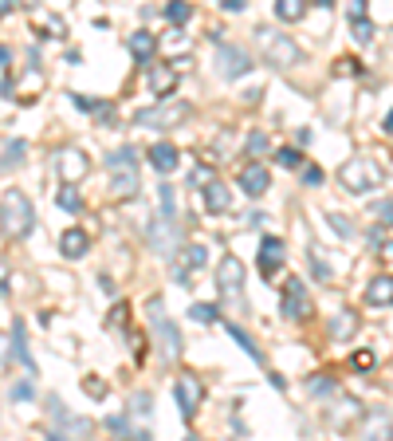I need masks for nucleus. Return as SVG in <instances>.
<instances>
[{"mask_svg": "<svg viewBox=\"0 0 393 441\" xmlns=\"http://www.w3.org/2000/svg\"><path fill=\"white\" fill-rule=\"evenodd\" d=\"M275 162H279L284 170H299V166H303V150H299V146H279V150H275Z\"/></svg>", "mask_w": 393, "mask_h": 441, "instance_id": "30", "label": "nucleus"}, {"mask_svg": "<svg viewBox=\"0 0 393 441\" xmlns=\"http://www.w3.org/2000/svg\"><path fill=\"white\" fill-rule=\"evenodd\" d=\"M48 441H63V437H59V433H51V437H48Z\"/></svg>", "mask_w": 393, "mask_h": 441, "instance_id": "54", "label": "nucleus"}, {"mask_svg": "<svg viewBox=\"0 0 393 441\" xmlns=\"http://www.w3.org/2000/svg\"><path fill=\"white\" fill-rule=\"evenodd\" d=\"M149 410H154V394L149 390H134L126 398V418L142 421V418H149Z\"/></svg>", "mask_w": 393, "mask_h": 441, "instance_id": "24", "label": "nucleus"}, {"mask_svg": "<svg viewBox=\"0 0 393 441\" xmlns=\"http://www.w3.org/2000/svg\"><path fill=\"white\" fill-rule=\"evenodd\" d=\"M189 320H196V323H216V303H193V308H189Z\"/></svg>", "mask_w": 393, "mask_h": 441, "instance_id": "34", "label": "nucleus"}, {"mask_svg": "<svg viewBox=\"0 0 393 441\" xmlns=\"http://www.w3.org/2000/svg\"><path fill=\"white\" fill-rule=\"evenodd\" d=\"M189 114H193V107H189L185 99H161V103H154V107L138 110L134 126H146V131H173V126H181Z\"/></svg>", "mask_w": 393, "mask_h": 441, "instance_id": "5", "label": "nucleus"}, {"mask_svg": "<svg viewBox=\"0 0 393 441\" xmlns=\"http://www.w3.org/2000/svg\"><path fill=\"white\" fill-rule=\"evenodd\" d=\"M87 170H91L87 154L75 150V146H67V150L55 154V178L63 181V185H79V181L87 178Z\"/></svg>", "mask_w": 393, "mask_h": 441, "instance_id": "10", "label": "nucleus"}, {"mask_svg": "<svg viewBox=\"0 0 393 441\" xmlns=\"http://www.w3.org/2000/svg\"><path fill=\"white\" fill-rule=\"evenodd\" d=\"M220 8L225 12H244V0H220Z\"/></svg>", "mask_w": 393, "mask_h": 441, "instance_id": "51", "label": "nucleus"}, {"mask_svg": "<svg viewBox=\"0 0 393 441\" xmlns=\"http://www.w3.org/2000/svg\"><path fill=\"white\" fill-rule=\"evenodd\" d=\"M83 386H87V394H91V398H102V394H107L102 379H95V374H87V379H83Z\"/></svg>", "mask_w": 393, "mask_h": 441, "instance_id": "39", "label": "nucleus"}, {"mask_svg": "<svg viewBox=\"0 0 393 441\" xmlns=\"http://www.w3.org/2000/svg\"><path fill=\"white\" fill-rule=\"evenodd\" d=\"M366 303L370 308H393V276H373L366 288Z\"/></svg>", "mask_w": 393, "mask_h": 441, "instance_id": "20", "label": "nucleus"}, {"mask_svg": "<svg viewBox=\"0 0 393 441\" xmlns=\"http://www.w3.org/2000/svg\"><path fill=\"white\" fill-rule=\"evenodd\" d=\"M303 181L307 185H319V181H323V170H319V166H303Z\"/></svg>", "mask_w": 393, "mask_h": 441, "instance_id": "47", "label": "nucleus"}, {"mask_svg": "<svg viewBox=\"0 0 393 441\" xmlns=\"http://www.w3.org/2000/svg\"><path fill=\"white\" fill-rule=\"evenodd\" d=\"M338 71H342V75H358V60H338Z\"/></svg>", "mask_w": 393, "mask_h": 441, "instance_id": "50", "label": "nucleus"}, {"mask_svg": "<svg viewBox=\"0 0 393 441\" xmlns=\"http://www.w3.org/2000/svg\"><path fill=\"white\" fill-rule=\"evenodd\" d=\"M284 261H287V244L279 241V237H264V241H260V256H255V264H260V276H264V280H272L275 272L284 268Z\"/></svg>", "mask_w": 393, "mask_h": 441, "instance_id": "11", "label": "nucleus"}, {"mask_svg": "<svg viewBox=\"0 0 393 441\" xmlns=\"http://www.w3.org/2000/svg\"><path fill=\"white\" fill-rule=\"evenodd\" d=\"M382 126H385V134H393V110L385 114V122H382Z\"/></svg>", "mask_w": 393, "mask_h": 441, "instance_id": "52", "label": "nucleus"}, {"mask_svg": "<svg viewBox=\"0 0 393 441\" xmlns=\"http://www.w3.org/2000/svg\"><path fill=\"white\" fill-rule=\"evenodd\" d=\"M350 362H354V371H370V367H373V351H358Z\"/></svg>", "mask_w": 393, "mask_h": 441, "instance_id": "43", "label": "nucleus"}, {"mask_svg": "<svg viewBox=\"0 0 393 441\" xmlns=\"http://www.w3.org/2000/svg\"><path fill=\"white\" fill-rule=\"evenodd\" d=\"M193 181H196V185H213V181H216L213 166H196V170H193Z\"/></svg>", "mask_w": 393, "mask_h": 441, "instance_id": "40", "label": "nucleus"}, {"mask_svg": "<svg viewBox=\"0 0 393 441\" xmlns=\"http://www.w3.org/2000/svg\"><path fill=\"white\" fill-rule=\"evenodd\" d=\"M24 154H28V146H24V142L20 138H4V170H12V166H20V162H24Z\"/></svg>", "mask_w": 393, "mask_h": 441, "instance_id": "27", "label": "nucleus"}, {"mask_svg": "<svg viewBox=\"0 0 393 441\" xmlns=\"http://www.w3.org/2000/svg\"><path fill=\"white\" fill-rule=\"evenodd\" d=\"M326 220H331V225H334V232H338L342 241H350V237H354V225H350V220L342 217V213H326Z\"/></svg>", "mask_w": 393, "mask_h": 441, "instance_id": "35", "label": "nucleus"}, {"mask_svg": "<svg viewBox=\"0 0 393 441\" xmlns=\"http://www.w3.org/2000/svg\"><path fill=\"white\" fill-rule=\"evenodd\" d=\"M59 209H63V213H79V209H83V197L75 193V185H63V193H59Z\"/></svg>", "mask_w": 393, "mask_h": 441, "instance_id": "33", "label": "nucleus"}, {"mask_svg": "<svg viewBox=\"0 0 393 441\" xmlns=\"http://www.w3.org/2000/svg\"><path fill=\"white\" fill-rule=\"evenodd\" d=\"M354 331H358V320H354V311H338V315L331 320V339H334V343H346V339L354 335Z\"/></svg>", "mask_w": 393, "mask_h": 441, "instance_id": "25", "label": "nucleus"}, {"mask_svg": "<svg viewBox=\"0 0 393 441\" xmlns=\"http://www.w3.org/2000/svg\"><path fill=\"white\" fill-rule=\"evenodd\" d=\"M358 418H362V402H358V398H338L331 406V414H326L331 430H350Z\"/></svg>", "mask_w": 393, "mask_h": 441, "instance_id": "15", "label": "nucleus"}, {"mask_svg": "<svg viewBox=\"0 0 393 441\" xmlns=\"http://www.w3.org/2000/svg\"><path fill=\"white\" fill-rule=\"evenodd\" d=\"M354 40H358V44H370V40H373V24H370V16H366V20H354Z\"/></svg>", "mask_w": 393, "mask_h": 441, "instance_id": "38", "label": "nucleus"}, {"mask_svg": "<svg viewBox=\"0 0 393 441\" xmlns=\"http://www.w3.org/2000/svg\"><path fill=\"white\" fill-rule=\"evenodd\" d=\"M0 213H4V232L8 237H28L32 225H36V213H32V201L20 190H4V201H0Z\"/></svg>", "mask_w": 393, "mask_h": 441, "instance_id": "6", "label": "nucleus"}, {"mask_svg": "<svg viewBox=\"0 0 393 441\" xmlns=\"http://www.w3.org/2000/svg\"><path fill=\"white\" fill-rule=\"evenodd\" d=\"M8 347L16 351V359L28 367V371H36V359H32V351H28V339H24V323L20 320H12V327H8Z\"/></svg>", "mask_w": 393, "mask_h": 441, "instance_id": "22", "label": "nucleus"}, {"mask_svg": "<svg viewBox=\"0 0 393 441\" xmlns=\"http://www.w3.org/2000/svg\"><path fill=\"white\" fill-rule=\"evenodd\" d=\"M185 441H196V437H185Z\"/></svg>", "mask_w": 393, "mask_h": 441, "instance_id": "55", "label": "nucleus"}, {"mask_svg": "<svg viewBox=\"0 0 393 441\" xmlns=\"http://www.w3.org/2000/svg\"><path fill=\"white\" fill-rule=\"evenodd\" d=\"M146 241L154 244L161 256H177V229H173V220H149L146 225Z\"/></svg>", "mask_w": 393, "mask_h": 441, "instance_id": "12", "label": "nucleus"}, {"mask_svg": "<svg viewBox=\"0 0 393 441\" xmlns=\"http://www.w3.org/2000/svg\"><path fill=\"white\" fill-rule=\"evenodd\" d=\"M311 268H314V276H319V280H331V268L323 264V256H319V252H311Z\"/></svg>", "mask_w": 393, "mask_h": 441, "instance_id": "44", "label": "nucleus"}, {"mask_svg": "<svg viewBox=\"0 0 393 441\" xmlns=\"http://www.w3.org/2000/svg\"><path fill=\"white\" fill-rule=\"evenodd\" d=\"M126 315H130L126 303H114V311H110V323H114V327H126Z\"/></svg>", "mask_w": 393, "mask_h": 441, "instance_id": "45", "label": "nucleus"}, {"mask_svg": "<svg viewBox=\"0 0 393 441\" xmlns=\"http://www.w3.org/2000/svg\"><path fill=\"white\" fill-rule=\"evenodd\" d=\"M216 71H220L225 79H240V75L252 71V55H248L244 48H236V44L216 40Z\"/></svg>", "mask_w": 393, "mask_h": 441, "instance_id": "9", "label": "nucleus"}, {"mask_svg": "<svg viewBox=\"0 0 393 441\" xmlns=\"http://www.w3.org/2000/svg\"><path fill=\"white\" fill-rule=\"evenodd\" d=\"M173 398H177V406H181V418L193 421L196 410H201V402H205V382L196 379V374H181V379L173 382Z\"/></svg>", "mask_w": 393, "mask_h": 441, "instance_id": "8", "label": "nucleus"}, {"mask_svg": "<svg viewBox=\"0 0 393 441\" xmlns=\"http://www.w3.org/2000/svg\"><path fill=\"white\" fill-rule=\"evenodd\" d=\"M275 16H279L284 24H291V20L303 16V4H299V0H275Z\"/></svg>", "mask_w": 393, "mask_h": 441, "instance_id": "32", "label": "nucleus"}, {"mask_svg": "<svg viewBox=\"0 0 393 441\" xmlns=\"http://www.w3.org/2000/svg\"><path fill=\"white\" fill-rule=\"evenodd\" d=\"M362 441H393V418L370 414V421H366V430H362Z\"/></svg>", "mask_w": 393, "mask_h": 441, "instance_id": "23", "label": "nucleus"}, {"mask_svg": "<svg viewBox=\"0 0 393 441\" xmlns=\"http://www.w3.org/2000/svg\"><path fill=\"white\" fill-rule=\"evenodd\" d=\"M225 331H228V335H232L236 343H240V347H244V351H248V359H252V362H264V355H260V347H255V343L248 339V331L240 327V323H225Z\"/></svg>", "mask_w": 393, "mask_h": 441, "instance_id": "26", "label": "nucleus"}, {"mask_svg": "<svg viewBox=\"0 0 393 441\" xmlns=\"http://www.w3.org/2000/svg\"><path fill=\"white\" fill-rule=\"evenodd\" d=\"M107 173H110V197L130 201L138 193V150L122 146V150L107 154Z\"/></svg>", "mask_w": 393, "mask_h": 441, "instance_id": "2", "label": "nucleus"}, {"mask_svg": "<svg viewBox=\"0 0 393 441\" xmlns=\"http://www.w3.org/2000/svg\"><path fill=\"white\" fill-rule=\"evenodd\" d=\"M216 288L225 300L244 303V264H240V256H225L216 264Z\"/></svg>", "mask_w": 393, "mask_h": 441, "instance_id": "7", "label": "nucleus"}, {"mask_svg": "<svg viewBox=\"0 0 393 441\" xmlns=\"http://www.w3.org/2000/svg\"><path fill=\"white\" fill-rule=\"evenodd\" d=\"M338 181H342V190L346 193H370V190H378L385 181V170L378 166L373 158H366V154H358V158H350V162H342V170H338Z\"/></svg>", "mask_w": 393, "mask_h": 441, "instance_id": "4", "label": "nucleus"}, {"mask_svg": "<svg viewBox=\"0 0 393 441\" xmlns=\"http://www.w3.org/2000/svg\"><path fill=\"white\" fill-rule=\"evenodd\" d=\"M189 51V40H185V32H181V28H173V32H169V51Z\"/></svg>", "mask_w": 393, "mask_h": 441, "instance_id": "41", "label": "nucleus"}, {"mask_svg": "<svg viewBox=\"0 0 393 441\" xmlns=\"http://www.w3.org/2000/svg\"><path fill=\"white\" fill-rule=\"evenodd\" d=\"M177 83H181V71H177L173 63H169V67H149V95H154L157 103L169 99Z\"/></svg>", "mask_w": 393, "mask_h": 441, "instance_id": "16", "label": "nucleus"}, {"mask_svg": "<svg viewBox=\"0 0 393 441\" xmlns=\"http://www.w3.org/2000/svg\"><path fill=\"white\" fill-rule=\"evenodd\" d=\"M373 213H378L385 225H393V201H373Z\"/></svg>", "mask_w": 393, "mask_h": 441, "instance_id": "42", "label": "nucleus"}, {"mask_svg": "<svg viewBox=\"0 0 393 441\" xmlns=\"http://www.w3.org/2000/svg\"><path fill=\"white\" fill-rule=\"evenodd\" d=\"M366 16H370V12H366V4H362V0H354V4H350V24H354V20H366Z\"/></svg>", "mask_w": 393, "mask_h": 441, "instance_id": "48", "label": "nucleus"}, {"mask_svg": "<svg viewBox=\"0 0 393 441\" xmlns=\"http://www.w3.org/2000/svg\"><path fill=\"white\" fill-rule=\"evenodd\" d=\"M244 146H248V154H252V158H260V154L267 150V134H264V131H252Z\"/></svg>", "mask_w": 393, "mask_h": 441, "instance_id": "36", "label": "nucleus"}, {"mask_svg": "<svg viewBox=\"0 0 393 441\" xmlns=\"http://www.w3.org/2000/svg\"><path fill=\"white\" fill-rule=\"evenodd\" d=\"M146 158H149V166H154L157 173H169V170H177L181 154H177V146H173V142H154V146L146 150Z\"/></svg>", "mask_w": 393, "mask_h": 441, "instance_id": "17", "label": "nucleus"}, {"mask_svg": "<svg viewBox=\"0 0 393 441\" xmlns=\"http://www.w3.org/2000/svg\"><path fill=\"white\" fill-rule=\"evenodd\" d=\"M8 398L12 402H32L36 398V386H32V382H16V386L8 390Z\"/></svg>", "mask_w": 393, "mask_h": 441, "instance_id": "37", "label": "nucleus"}, {"mask_svg": "<svg viewBox=\"0 0 393 441\" xmlns=\"http://www.w3.org/2000/svg\"><path fill=\"white\" fill-rule=\"evenodd\" d=\"M161 12H166V20L173 24V28H181V24L193 16V4H185V0H173V4H166Z\"/></svg>", "mask_w": 393, "mask_h": 441, "instance_id": "28", "label": "nucleus"}, {"mask_svg": "<svg viewBox=\"0 0 393 441\" xmlns=\"http://www.w3.org/2000/svg\"><path fill=\"white\" fill-rule=\"evenodd\" d=\"M307 311H311V300H307V288L299 276H291V280L284 284V315L287 320H303Z\"/></svg>", "mask_w": 393, "mask_h": 441, "instance_id": "13", "label": "nucleus"}, {"mask_svg": "<svg viewBox=\"0 0 393 441\" xmlns=\"http://www.w3.org/2000/svg\"><path fill=\"white\" fill-rule=\"evenodd\" d=\"M267 185H272V178H267L264 162H248L244 170H240V190H244L248 197H264Z\"/></svg>", "mask_w": 393, "mask_h": 441, "instance_id": "14", "label": "nucleus"}, {"mask_svg": "<svg viewBox=\"0 0 393 441\" xmlns=\"http://www.w3.org/2000/svg\"><path fill=\"white\" fill-rule=\"evenodd\" d=\"M201 205H205V213H225L232 205V193H228L225 181H213V185L201 190Z\"/></svg>", "mask_w": 393, "mask_h": 441, "instance_id": "19", "label": "nucleus"}, {"mask_svg": "<svg viewBox=\"0 0 393 441\" xmlns=\"http://www.w3.org/2000/svg\"><path fill=\"white\" fill-rule=\"evenodd\" d=\"M311 390H314V394H326V390L334 394V386H326V379H323V374H314V379H311Z\"/></svg>", "mask_w": 393, "mask_h": 441, "instance_id": "49", "label": "nucleus"}, {"mask_svg": "<svg viewBox=\"0 0 393 441\" xmlns=\"http://www.w3.org/2000/svg\"><path fill=\"white\" fill-rule=\"evenodd\" d=\"M260 36V48H264V60L272 63L275 71H295L303 67V51H299V44L287 36V32H275V28H260L255 32Z\"/></svg>", "mask_w": 393, "mask_h": 441, "instance_id": "3", "label": "nucleus"}, {"mask_svg": "<svg viewBox=\"0 0 393 441\" xmlns=\"http://www.w3.org/2000/svg\"><path fill=\"white\" fill-rule=\"evenodd\" d=\"M126 44H130V55L138 60V67H149V60H154V51H157V36H154V32L142 28V32H134Z\"/></svg>", "mask_w": 393, "mask_h": 441, "instance_id": "18", "label": "nucleus"}, {"mask_svg": "<svg viewBox=\"0 0 393 441\" xmlns=\"http://www.w3.org/2000/svg\"><path fill=\"white\" fill-rule=\"evenodd\" d=\"M71 103H75L79 110H102V107H98L95 99H91V95H71Z\"/></svg>", "mask_w": 393, "mask_h": 441, "instance_id": "46", "label": "nucleus"}, {"mask_svg": "<svg viewBox=\"0 0 393 441\" xmlns=\"http://www.w3.org/2000/svg\"><path fill=\"white\" fill-rule=\"evenodd\" d=\"M146 323H149V331H154V343H157V351H161V359H166V362L181 359V331L173 327V320H169L166 300H161V296L146 300Z\"/></svg>", "mask_w": 393, "mask_h": 441, "instance_id": "1", "label": "nucleus"}, {"mask_svg": "<svg viewBox=\"0 0 393 441\" xmlns=\"http://www.w3.org/2000/svg\"><path fill=\"white\" fill-rule=\"evenodd\" d=\"M208 261V249H205V244H189V249L185 252H181V268H201V264H205Z\"/></svg>", "mask_w": 393, "mask_h": 441, "instance_id": "31", "label": "nucleus"}, {"mask_svg": "<svg viewBox=\"0 0 393 441\" xmlns=\"http://www.w3.org/2000/svg\"><path fill=\"white\" fill-rule=\"evenodd\" d=\"M87 244H91V237L83 229H67L63 237H59V252H63L67 261H79V256L87 252Z\"/></svg>", "mask_w": 393, "mask_h": 441, "instance_id": "21", "label": "nucleus"}, {"mask_svg": "<svg viewBox=\"0 0 393 441\" xmlns=\"http://www.w3.org/2000/svg\"><path fill=\"white\" fill-rule=\"evenodd\" d=\"M385 256H393V244H385Z\"/></svg>", "mask_w": 393, "mask_h": 441, "instance_id": "53", "label": "nucleus"}, {"mask_svg": "<svg viewBox=\"0 0 393 441\" xmlns=\"http://www.w3.org/2000/svg\"><path fill=\"white\" fill-rule=\"evenodd\" d=\"M157 205H161V217L173 220V213H177V197H173V185H169V181H161V185H157Z\"/></svg>", "mask_w": 393, "mask_h": 441, "instance_id": "29", "label": "nucleus"}]
</instances>
